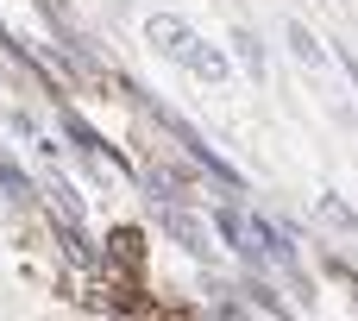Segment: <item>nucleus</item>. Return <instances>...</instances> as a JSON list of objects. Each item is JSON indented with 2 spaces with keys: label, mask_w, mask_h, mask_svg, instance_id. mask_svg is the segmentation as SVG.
<instances>
[{
  "label": "nucleus",
  "mask_w": 358,
  "mask_h": 321,
  "mask_svg": "<svg viewBox=\"0 0 358 321\" xmlns=\"http://www.w3.org/2000/svg\"><path fill=\"white\" fill-rule=\"evenodd\" d=\"M157 227H164V233H170L189 259H208V252H214L208 221H195V214H189V208H176V202H164V208H157Z\"/></svg>",
  "instance_id": "obj_1"
},
{
  "label": "nucleus",
  "mask_w": 358,
  "mask_h": 321,
  "mask_svg": "<svg viewBox=\"0 0 358 321\" xmlns=\"http://www.w3.org/2000/svg\"><path fill=\"white\" fill-rule=\"evenodd\" d=\"M113 259H120V265H138V259H145V240H138L132 227H120V233H113Z\"/></svg>",
  "instance_id": "obj_10"
},
{
  "label": "nucleus",
  "mask_w": 358,
  "mask_h": 321,
  "mask_svg": "<svg viewBox=\"0 0 358 321\" xmlns=\"http://www.w3.org/2000/svg\"><path fill=\"white\" fill-rule=\"evenodd\" d=\"M233 50H239V63H245L252 76H264V44H258V32L239 25V32H233Z\"/></svg>",
  "instance_id": "obj_8"
},
{
  "label": "nucleus",
  "mask_w": 358,
  "mask_h": 321,
  "mask_svg": "<svg viewBox=\"0 0 358 321\" xmlns=\"http://www.w3.org/2000/svg\"><path fill=\"white\" fill-rule=\"evenodd\" d=\"M182 69H189V76H201V82H214V88H220V82L233 76V63H227V50H214V44H201V38L189 44V57H182Z\"/></svg>",
  "instance_id": "obj_4"
},
{
  "label": "nucleus",
  "mask_w": 358,
  "mask_h": 321,
  "mask_svg": "<svg viewBox=\"0 0 358 321\" xmlns=\"http://www.w3.org/2000/svg\"><path fill=\"white\" fill-rule=\"evenodd\" d=\"M283 44H289V57H296L302 69H321V63H327V44H321L302 19H289V25H283Z\"/></svg>",
  "instance_id": "obj_5"
},
{
  "label": "nucleus",
  "mask_w": 358,
  "mask_h": 321,
  "mask_svg": "<svg viewBox=\"0 0 358 321\" xmlns=\"http://www.w3.org/2000/svg\"><path fill=\"white\" fill-rule=\"evenodd\" d=\"M315 214H321L327 227H340V233H352V227H358V208H346L340 196H321V202H315Z\"/></svg>",
  "instance_id": "obj_7"
},
{
  "label": "nucleus",
  "mask_w": 358,
  "mask_h": 321,
  "mask_svg": "<svg viewBox=\"0 0 358 321\" xmlns=\"http://www.w3.org/2000/svg\"><path fill=\"white\" fill-rule=\"evenodd\" d=\"M145 38H151V50H157V57H170V63H182V57H189V44H195V32H189L176 13H151Z\"/></svg>",
  "instance_id": "obj_3"
},
{
  "label": "nucleus",
  "mask_w": 358,
  "mask_h": 321,
  "mask_svg": "<svg viewBox=\"0 0 358 321\" xmlns=\"http://www.w3.org/2000/svg\"><path fill=\"white\" fill-rule=\"evenodd\" d=\"M157 126H170V132H176V139L189 145V158H195V164H208V170H214L220 183H233V189H239V170H233V164H227V158H220V151H214V145H208V139H201V132H195L189 120H176V114H164V107H157Z\"/></svg>",
  "instance_id": "obj_2"
},
{
  "label": "nucleus",
  "mask_w": 358,
  "mask_h": 321,
  "mask_svg": "<svg viewBox=\"0 0 358 321\" xmlns=\"http://www.w3.org/2000/svg\"><path fill=\"white\" fill-rule=\"evenodd\" d=\"M44 196H50V208H57L63 221H82V202H76V189H69L63 177H50V183H44Z\"/></svg>",
  "instance_id": "obj_9"
},
{
  "label": "nucleus",
  "mask_w": 358,
  "mask_h": 321,
  "mask_svg": "<svg viewBox=\"0 0 358 321\" xmlns=\"http://www.w3.org/2000/svg\"><path fill=\"white\" fill-rule=\"evenodd\" d=\"M0 189H6V202H38V196H44V189H38V183H31L25 170H19V164L6 158V151H0Z\"/></svg>",
  "instance_id": "obj_6"
}]
</instances>
